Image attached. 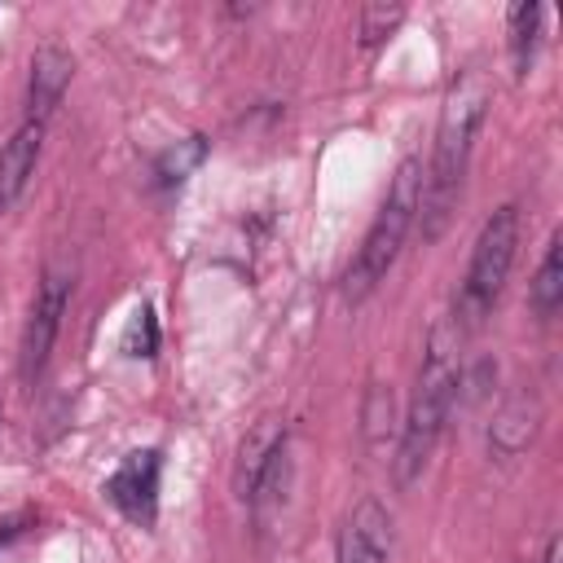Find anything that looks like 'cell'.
I'll list each match as a JSON object with an SVG mask.
<instances>
[{"mask_svg":"<svg viewBox=\"0 0 563 563\" xmlns=\"http://www.w3.org/2000/svg\"><path fill=\"white\" fill-rule=\"evenodd\" d=\"M484 110H488V79L479 70H466L444 106H440V123H435V150H431V172L422 180V202H418V216H422V238L435 242L462 198V180H466V163H471V150H475V132L484 123Z\"/></svg>","mask_w":563,"mask_h":563,"instance_id":"1","label":"cell"},{"mask_svg":"<svg viewBox=\"0 0 563 563\" xmlns=\"http://www.w3.org/2000/svg\"><path fill=\"white\" fill-rule=\"evenodd\" d=\"M457 325H435L431 343H427V356H422V369H418V387H413V400H409V413L400 422V440H396V484L409 488L440 435H444V422L453 413V400H457V387H462V369H457Z\"/></svg>","mask_w":563,"mask_h":563,"instance_id":"2","label":"cell"},{"mask_svg":"<svg viewBox=\"0 0 563 563\" xmlns=\"http://www.w3.org/2000/svg\"><path fill=\"white\" fill-rule=\"evenodd\" d=\"M418 202H422V163L405 158L387 185V198H383L374 224L365 229V238H361V246L343 273V295L352 303H361L391 273V264H396V255H400V246L418 220Z\"/></svg>","mask_w":563,"mask_h":563,"instance_id":"3","label":"cell"},{"mask_svg":"<svg viewBox=\"0 0 563 563\" xmlns=\"http://www.w3.org/2000/svg\"><path fill=\"white\" fill-rule=\"evenodd\" d=\"M515 246H519V207L501 202L484 220V229L471 246V264H466V277H462L457 303H453V325H462V330L484 325V317L493 312V303L501 299V286L510 277Z\"/></svg>","mask_w":563,"mask_h":563,"instance_id":"4","label":"cell"},{"mask_svg":"<svg viewBox=\"0 0 563 563\" xmlns=\"http://www.w3.org/2000/svg\"><path fill=\"white\" fill-rule=\"evenodd\" d=\"M66 303H70V268L62 264H48L40 286H35V299H31V312H26V325H22V352H18V369L26 383H35L48 365V352L57 343V330H62V317H66Z\"/></svg>","mask_w":563,"mask_h":563,"instance_id":"5","label":"cell"},{"mask_svg":"<svg viewBox=\"0 0 563 563\" xmlns=\"http://www.w3.org/2000/svg\"><path fill=\"white\" fill-rule=\"evenodd\" d=\"M158 479H163V453H158V449H132V453H123V462L110 471V479H106L101 493L110 497V506H114L123 519L150 528L154 515H158Z\"/></svg>","mask_w":563,"mask_h":563,"instance_id":"6","label":"cell"},{"mask_svg":"<svg viewBox=\"0 0 563 563\" xmlns=\"http://www.w3.org/2000/svg\"><path fill=\"white\" fill-rule=\"evenodd\" d=\"M334 563H391V515L378 497H361L343 515Z\"/></svg>","mask_w":563,"mask_h":563,"instance_id":"7","label":"cell"},{"mask_svg":"<svg viewBox=\"0 0 563 563\" xmlns=\"http://www.w3.org/2000/svg\"><path fill=\"white\" fill-rule=\"evenodd\" d=\"M75 75V57L62 44H40L31 53V79H26V119L44 123L53 114V106L62 101L66 84Z\"/></svg>","mask_w":563,"mask_h":563,"instance_id":"8","label":"cell"},{"mask_svg":"<svg viewBox=\"0 0 563 563\" xmlns=\"http://www.w3.org/2000/svg\"><path fill=\"white\" fill-rule=\"evenodd\" d=\"M40 145H44V123H35V119H26V123L0 145V211H9V207L22 198V189H26L31 172H35V163H40Z\"/></svg>","mask_w":563,"mask_h":563,"instance_id":"9","label":"cell"},{"mask_svg":"<svg viewBox=\"0 0 563 563\" xmlns=\"http://www.w3.org/2000/svg\"><path fill=\"white\" fill-rule=\"evenodd\" d=\"M282 440H286V427H282L277 418H260V422L251 427V435L242 440V449H238V466H233V488H238L242 501L251 497V488H255V479H260L268 453H273Z\"/></svg>","mask_w":563,"mask_h":563,"instance_id":"10","label":"cell"},{"mask_svg":"<svg viewBox=\"0 0 563 563\" xmlns=\"http://www.w3.org/2000/svg\"><path fill=\"white\" fill-rule=\"evenodd\" d=\"M528 303H532V312L541 321H550L559 312V303H563V233H550L541 268H537L532 286H528Z\"/></svg>","mask_w":563,"mask_h":563,"instance_id":"11","label":"cell"},{"mask_svg":"<svg viewBox=\"0 0 563 563\" xmlns=\"http://www.w3.org/2000/svg\"><path fill=\"white\" fill-rule=\"evenodd\" d=\"M537 44H541V4L523 0L510 9V62H515V75H528L532 57H537Z\"/></svg>","mask_w":563,"mask_h":563,"instance_id":"12","label":"cell"},{"mask_svg":"<svg viewBox=\"0 0 563 563\" xmlns=\"http://www.w3.org/2000/svg\"><path fill=\"white\" fill-rule=\"evenodd\" d=\"M202 154H207V145H202V136H189V141H176L172 150H163L158 158H154V185L158 189H172V185H180L198 163H202Z\"/></svg>","mask_w":563,"mask_h":563,"instance_id":"13","label":"cell"},{"mask_svg":"<svg viewBox=\"0 0 563 563\" xmlns=\"http://www.w3.org/2000/svg\"><path fill=\"white\" fill-rule=\"evenodd\" d=\"M123 352L128 356H154L158 352V321H154V308L141 303L128 321V334H123Z\"/></svg>","mask_w":563,"mask_h":563,"instance_id":"14","label":"cell"},{"mask_svg":"<svg viewBox=\"0 0 563 563\" xmlns=\"http://www.w3.org/2000/svg\"><path fill=\"white\" fill-rule=\"evenodd\" d=\"M400 18H405L400 4H365V9H361V44H365V48L383 44V40L400 26Z\"/></svg>","mask_w":563,"mask_h":563,"instance_id":"15","label":"cell"},{"mask_svg":"<svg viewBox=\"0 0 563 563\" xmlns=\"http://www.w3.org/2000/svg\"><path fill=\"white\" fill-rule=\"evenodd\" d=\"M22 528H26V515H0V550H4Z\"/></svg>","mask_w":563,"mask_h":563,"instance_id":"16","label":"cell"},{"mask_svg":"<svg viewBox=\"0 0 563 563\" xmlns=\"http://www.w3.org/2000/svg\"><path fill=\"white\" fill-rule=\"evenodd\" d=\"M541 563H559V537H550V541H545V554H541Z\"/></svg>","mask_w":563,"mask_h":563,"instance_id":"17","label":"cell"}]
</instances>
